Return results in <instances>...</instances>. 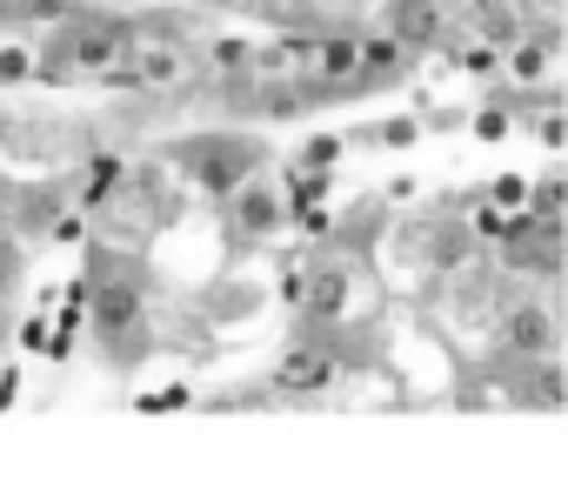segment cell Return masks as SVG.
Instances as JSON below:
<instances>
[{
    "label": "cell",
    "instance_id": "1",
    "mask_svg": "<svg viewBox=\"0 0 568 482\" xmlns=\"http://www.w3.org/2000/svg\"><path fill=\"white\" fill-rule=\"evenodd\" d=\"M128 41H134L128 21H108V14L81 8L61 28H48V41H41V81H108L128 61Z\"/></svg>",
    "mask_w": 568,
    "mask_h": 482
},
{
    "label": "cell",
    "instance_id": "2",
    "mask_svg": "<svg viewBox=\"0 0 568 482\" xmlns=\"http://www.w3.org/2000/svg\"><path fill=\"white\" fill-rule=\"evenodd\" d=\"M168 161H174V174H181L187 188H201V194L227 201L241 181H254V174H261L267 148H261L254 134H234V128H207V134L174 141V148H168Z\"/></svg>",
    "mask_w": 568,
    "mask_h": 482
},
{
    "label": "cell",
    "instance_id": "3",
    "mask_svg": "<svg viewBox=\"0 0 568 482\" xmlns=\"http://www.w3.org/2000/svg\"><path fill=\"white\" fill-rule=\"evenodd\" d=\"M335 375H342L335 342L315 335V329H302L288 349H281V362H274V375H267V395H274V402H315V395L335 389Z\"/></svg>",
    "mask_w": 568,
    "mask_h": 482
},
{
    "label": "cell",
    "instance_id": "4",
    "mask_svg": "<svg viewBox=\"0 0 568 482\" xmlns=\"http://www.w3.org/2000/svg\"><path fill=\"white\" fill-rule=\"evenodd\" d=\"M221 221H227V241H241V249H254V241H274L281 228H295L288 214V194H281L274 181H241L227 201H221Z\"/></svg>",
    "mask_w": 568,
    "mask_h": 482
},
{
    "label": "cell",
    "instance_id": "5",
    "mask_svg": "<svg viewBox=\"0 0 568 482\" xmlns=\"http://www.w3.org/2000/svg\"><path fill=\"white\" fill-rule=\"evenodd\" d=\"M348 269H362V262H355V255H322L315 275H308V302H302L295 322H308V329H335V322L348 315V295H355V275H348Z\"/></svg>",
    "mask_w": 568,
    "mask_h": 482
},
{
    "label": "cell",
    "instance_id": "6",
    "mask_svg": "<svg viewBox=\"0 0 568 482\" xmlns=\"http://www.w3.org/2000/svg\"><path fill=\"white\" fill-rule=\"evenodd\" d=\"M455 21L475 34V41H495L501 54L528 34V8H521V0H462V8H455Z\"/></svg>",
    "mask_w": 568,
    "mask_h": 482
},
{
    "label": "cell",
    "instance_id": "7",
    "mask_svg": "<svg viewBox=\"0 0 568 482\" xmlns=\"http://www.w3.org/2000/svg\"><path fill=\"white\" fill-rule=\"evenodd\" d=\"M382 28L402 34L415 54H428V48H442V34H448V0H388V8H382Z\"/></svg>",
    "mask_w": 568,
    "mask_h": 482
},
{
    "label": "cell",
    "instance_id": "8",
    "mask_svg": "<svg viewBox=\"0 0 568 482\" xmlns=\"http://www.w3.org/2000/svg\"><path fill=\"white\" fill-rule=\"evenodd\" d=\"M415 68V48L402 34H362V74H355V94H375V88H395L402 74Z\"/></svg>",
    "mask_w": 568,
    "mask_h": 482
},
{
    "label": "cell",
    "instance_id": "9",
    "mask_svg": "<svg viewBox=\"0 0 568 482\" xmlns=\"http://www.w3.org/2000/svg\"><path fill=\"white\" fill-rule=\"evenodd\" d=\"M555 48H561V34L541 21V28H528L508 54H501V74H508V88H541L548 74H555Z\"/></svg>",
    "mask_w": 568,
    "mask_h": 482
},
{
    "label": "cell",
    "instance_id": "10",
    "mask_svg": "<svg viewBox=\"0 0 568 482\" xmlns=\"http://www.w3.org/2000/svg\"><path fill=\"white\" fill-rule=\"evenodd\" d=\"M355 74H362V34H355V21H348V28H322L315 81H328L335 94H355Z\"/></svg>",
    "mask_w": 568,
    "mask_h": 482
},
{
    "label": "cell",
    "instance_id": "11",
    "mask_svg": "<svg viewBox=\"0 0 568 482\" xmlns=\"http://www.w3.org/2000/svg\"><path fill=\"white\" fill-rule=\"evenodd\" d=\"M68 208H74V201H68V188H61V181H54V188L41 181V188H21V194H14L8 228H14L21 241H34V234H54V221H61Z\"/></svg>",
    "mask_w": 568,
    "mask_h": 482
},
{
    "label": "cell",
    "instance_id": "12",
    "mask_svg": "<svg viewBox=\"0 0 568 482\" xmlns=\"http://www.w3.org/2000/svg\"><path fill=\"white\" fill-rule=\"evenodd\" d=\"M207 81H221V88H234V81H254V41H241V34H221V41H207Z\"/></svg>",
    "mask_w": 568,
    "mask_h": 482
},
{
    "label": "cell",
    "instance_id": "13",
    "mask_svg": "<svg viewBox=\"0 0 568 482\" xmlns=\"http://www.w3.org/2000/svg\"><path fill=\"white\" fill-rule=\"evenodd\" d=\"M561 208H568V174H561V161H555V168H541V174L528 181V214H535L541 228H561Z\"/></svg>",
    "mask_w": 568,
    "mask_h": 482
},
{
    "label": "cell",
    "instance_id": "14",
    "mask_svg": "<svg viewBox=\"0 0 568 482\" xmlns=\"http://www.w3.org/2000/svg\"><path fill=\"white\" fill-rule=\"evenodd\" d=\"M41 81V48L34 41H0V88Z\"/></svg>",
    "mask_w": 568,
    "mask_h": 482
},
{
    "label": "cell",
    "instance_id": "15",
    "mask_svg": "<svg viewBox=\"0 0 568 482\" xmlns=\"http://www.w3.org/2000/svg\"><path fill=\"white\" fill-rule=\"evenodd\" d=\"M254 309H261V289H247V282H221L207 295V315L214 322H234V315H254Z\"/></svg>",
    "mask_w": 568,
    "mask_h": 482
},
{
    "label": "cell",
    "instance_id": "16",
    "mask_svg": "<svg viewBox=\"0 0 568 482\" xmlns=\"http://www.w3.org/2000/svg\"><path fill=\"white\" fill-rule=\"evenodd\" d=\"M21 269H28L21 234L8 228V234H0V315H8V302H14V289H21Z\"/></svg>",
    "mask_w": 568,
    "mask_h": 482
},
{
    "label": "cell",
    "instance_id": "17",
    "mask_svg": "<svg viewBox=\"0 0 568 482\" xmlns=\"http://www.w3.org/2000/svg\"><path fill=\"white\" fill-rule=\"evenodd\" d=\"M308 275H315V262H281V275H274V295L288 302L295 315H302V302H308Z\"/></svg>",
    "mask_w": 568,
    "mask_h": 482
},
{
    "label": "cell",
    "instance_id": "18",
    "mask_svg": "<svg viewBox=\"0 0 568 482\" xmlns=\"http://www.w3.org/2000/svg\"><path fill=\"white\" fill-rule=\"evenodd\" d=\"M515 121H521V114H515L508 101H488L468 128H475V141H508V134H515Z\"/></svg>",
    "mask_w": 568,
    "mask_h": 482
},
{
    "label": "cell",
    "instance_id": "19",
    "mask_svg": "<svg viewBox=\"0 0 568 482\" xmlns=\"http://www.w3.org/2000/svg\"><path fill=\"white\" fill-rule=\"evenodd\" d=\"M342 154H348V141H342V134H315V141H302V148H295V168H335Z\"/></svg>",
    "mask_w": 568,
    "mask_h": 482
},
{
    "label": "cell",
    "instance_id": "20",
    "mask_svg": "<svg viewBox=\"0 0 568 482\" xmlns=\"http://www.w3.org/2000/svg\"><path fill=\"white\" fill-rule=\"evenodd\" d=\"M528 121H535V141H541L548 154H555V148H568V114H561V101H548V108H541V114H528Z\"/></svg>",
    "mask_w": 568,
    "mask_h": 482
},
{
    "label": "cell",
    "instance_id": "21",
    "mask_svg": "<svg viewBox=\"0 0 568 482\" xmlns=\"http://www.w3.org/2000/svg\"><path fill=\"white\" fill-rule=\"evenodd\" d=\"M415 134H422V121H415V114H388L382 128H368V141H375V148H408Z\"/></svg>",
    "mask_w": 568,
    "mask_h": 482
},
{
    "label": "cell",
    "instance_id": "22",
    "mask_svg": "<svg viewBox=\"0 0 568 482\" xmlns=\"http://www.w3.org/2000/svg\"><path fill=\"white\" fill-rule=\"evenodd\" d=\"M194 395H187V382H168V389H154V395H141L134 409H148V415H168V409H187Z\"/></svg>",
    "mask_w": 568,
    "mask_h": 482
},
{
    "label": "cell",
    "instance_id": "23",
    "mask_svg": "<svg viewBox=\"0 0 568 482\" xmlns=\"http://www.w3.org/2000/svg\"><path fill=\"white\" fill-rule=\"evenodd\" d=\"M488 201H501V208H528V181H521V174H495V181H488Z\"/></svg>",
    "mask_w": 568,
    "mask_h": 482
},
{
    "label": "cell",
    "instance_id": "24",
    "mask_svg": "<svg viewBox=\"0 0 568 482\" xmlns=\"http://www.w3.org/2000/svg\"><path fill=\"white\" fill-rule=\"evenodd\" d=\"M14 342H21V355H41V349L54 342V329H48V315H28V322L14 329Z\"/></svg>",
    "mask_w": 568,
    "mask_h": 482
},
{
    "label": "cell",
    "instance_id": "25",
    "mask_svg": "<svg viewBox=\"0 0 568 482\" xmlns=\"http://www.w3.org/2000/svg\"><path fill=\"white\" fill-rule=\"evenodd\" d=\"M308 8H315V14H322L328 28H348V21H355V8H362V0H308Z\"/></svg>",
    "mask_w": 568,
    "mask_h": 482
},
{
    "label": "cell",
    "instance_id": "26",
    "mask_svg": "<svg viewBox=\"0 0 568 482\" xmlns=\"http://www.w3.org/2000/svg\"><path fill=\"white\" fill-rule=\"evenodd\" d=\"M14 395H21V369H0V409H14Z\"/></svg>",
    "mask_w": 568,
    "mask_h": 482
},
{
    "label": "cell",
    "instance_id": "27",
    "mask_svg": "<svg viewBox=\"0 0 568 482\" xmlns=\"http://www.w3.org/2000/svg\"><path fill=\"white\" fill-rule=\"evenodd\" d=\"M0 28H14V0H0Z\"/></svg>",
    "mask_w": 568,
    "mask_h": 482
}]
</instances>
